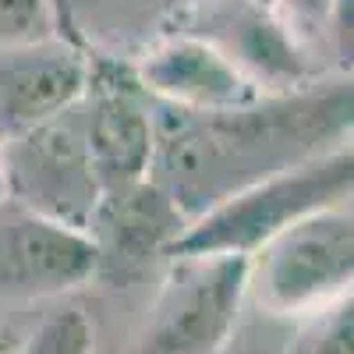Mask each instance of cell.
<instances>
[{"mask_svg":"<svg viewBox=\"0 0 354 354\" xmlns=\"http://www.w3.org/2000/svg\"><path fill=\"white\" fill-rule=\"evenodd\" d=\"M351 185L354 153L351 142H340L312 160L266 174L230 192L205 213L192 216L163 255H255L294 220L319 213L326 205L351 202Z\"/></svg>","mask_w":354,"mask_h":354,"instance_id":"cell-2","label":"cell"},{"mask_svg":"<svg viewBox=\"0 0 354 354\" xmlns=\"http://www.w3.org/2000/svg\"><path fill=\"white\" fill-rule=\"evenodd\" d=\"M351 110L354 88L344 75L234 110H170L174 117L156 124L149 177L192 220L266 174L351 142Z\"/></svg>","mask_w":354,"mask_h":354,"instance_id":"cell-1","label":"cell"},{"mask_svg":"<svg viewBox=\"0 0 354 354\" xmlns=\"http://www.w3.org/2000/svg\"><path fill=\"white\" fill-rule=\"evenodd\" d=\"M287 354H354V301L344 298L315 315L298 319Z\"/></svg>","mask_w":354,"mask_h":354,"instance_id":"cell-15","label":"cell"},{"mask_svg":"<svg viewBox=\"0 0 354 354\" xmlns=\"http://www.w3.org/2000/svg\"><path fill=\"white\" fill-rule=\"evenodd\" d=\"M85 85L88 57L64 36L0 46V142L64 113Z\"/></svg>","mask_w":354,"mask_h":354,"instance_id":"cell-10","label":"cell"},{"mask_svg":"<svg viewBox=\"0 0 354 354\" xmlns=\"http://www.w3.org/2000/svg\"><path fill=\"white\" fill-rule=\"evenodd\" d=\"M18 340H21V337L8 326V322H0V354H15V351H18Z\"/></svg>","mask_w":354,"mask_h":354,"instance_id":"cell-16","label":"cell"},{"mask_svg":"<svg viewBox=\"0 0 354 354\" xmlns=\"http://www.w3.org/2000/svg\"><path fill=\"white\" fill-rule=\"evenodd\" d=\"M131 78L149 100H160L163 106L185 113L234 110L266 96L213 43L185 28H170L156 36L131 64Z\"/></svg>","mask_w":354,"mask_h":354,"instance_id":"cell-9","label":"cell"},{"mask_svg":"<svg viewBox=\"0 0 354 354\" xmlns=\"http://www.w3.org/2000/svg\"><path fill=\"white\" fill-rule=\"evenodd\" d=\"M100 277V252L85 230L0 198V301L71 294Z\"/></svg>","mask_w":354,"mask_h":354,"instance_id":"cell-7","label":"cell"},{"mask_svg":"<svg viewBox=\"0 0 354 354\" xmlns=\"http://www.w3.org/2000/svg\"><path fill=\"white\" fill-rule=\"evenodd\" d=\"M177 28L213 43L266 96L315 82L308 50L270 0H192Z\"/></svg>","mask_w":354,"mask_h":354,"instance_id":"cell-6","label":"cell"},{"mask_svg":"<svg viewBox=\"0 0 354 354\" xmlns=\"http://www.w3.org/2000/svg\"><path fill=\"white\" fill-rule=\"evenodd\" d=\"M15 354H96V326L85 308L50 312L25 340H18Z\"/></svg>","mask_w":354,"mask_h":354,"instance_id":"cell-14","label":"cell"},{"mask_svg":"<svg viewBox=\"0 0 354 354\" xmlns=\"http://www.w3.org/2000/svg\"><path fill=\"white\" fill-rule=\"evenodd\" d=\"M248 298V255H174L131 354H220Z\"/></svg>","mask_w":354,"mask_h":354,"instance_id":"cell-4","label":"cell"},{"mask_svg":"<svg viewBox=\"0 0 354 354\" xmlns=\"http://www.w3.org/2000/svg\"><path fill=\"white\" fill-rule=\"evenodd\" d=\"M354 220L351 202L326 205L273 234L248 255V298L270 315L305 319L351 298Z\"/></svg>","mask_w":354,"mask_h":354,"instance_id":"cell-3","label":"cell"},{"mask_svg":"<svg viewBox=\"0 0 354 354\" xmlns=\"http://www.w3.org/2000/svg\"><path fill=\"white\" fill-rule=\"evenodd\" d=\"M64 25H68L64 0H0V46L39 43L53 36L71 39Z\"/></svg>","mask_w":354,"mask_h":354,"instance_id":"cell-13","label":"cell"},{"mask_svg":"<svg viewBox=\"0 0 354 354\" xmlns=\"http://www.w3.org/2000/svg\"><path fill=\"white\" fill-rule=\"evenodd\" d=\"M301 43L333 36L340 53L351 57V0H270Z\"/></svg>","mask_w":354,"mask_h":354,"instance_id":"cell-12","label":"cell"},{"mask_svg":"<svg viewBox=\"0 0 354 354\" xmlns=\"http://www.w3.org/2000/svg\"><path fill=\"white\" fill-rule=\"evenodd\" d=\"M131 68L88 61V85L78 100L85 149L103 192L149 177L156 153V121L142 103Z\"/></svg>","mask_w":354,"mask_h":354,"instance_id":"cell-8","label":"cell"},{"mask_svg":"<svg viewBox=\"0 0 354 354\" xmlns=\"http://www.w3.org/2000/svg\"><path fill=\"white\" fill-rule=\"evenodd\" d=\"M185 223V213L153 177L103 192L88 220V238L100 252V273H138L170 248Z\"/></svg>","mask_w":354,"mask_h":354,"instance_id":"cell-11","label":"cell"},{"mask_svg":"<svg viewBox=\"0 0 354 354\" xmlns=\"http://www.w3.org/2000/svg\"><path fill=\"white\" fill-rule=\"evenodd\" d=\"M0 192H4V149H0Z\"/></svg>","mask_w":354,"mask_h":354,"instance_id":"cell-17","label":"cell"},{"mask_svg":"<svg viewBox=\"0 0 354 354\" xmlns=\"http://www.w3.org/2000/svg\"><path fill=\"white\" fill-rule=\"evenodd\" d=\"M0 149H4L8 198L88 234V220L96 213L103 188L85 149L78 103L36 128L0 142Z\"/></svg>","mask_w":354,"mask_h":354,"instance_id":"cell-5","label":"cell"}]
</instances>
